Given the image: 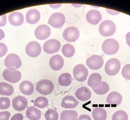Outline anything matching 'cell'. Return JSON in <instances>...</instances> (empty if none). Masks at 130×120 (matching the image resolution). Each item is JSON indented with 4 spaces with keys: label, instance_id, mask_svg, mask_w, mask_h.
<instances>
[{
    "label": "cell",
    "instance_id": "obj_9",
    "mask_svg": "<svg viewBox=\"0 0 130 120\" xmlns=\"http://www.w3.org/2000/svg\"><path fill=\"white\" fill-rule=\"evenodd\" d=\"M4 79L10 83H17L21 79L22 75L19 71L12 69H7L3 73Z\"/></svg>",
    "mask_w": 130,
    "mask_h": 120
},
{
    "label": "cell",
    "instance_id": "obj_12",
    "mask_svg": "<svg viewBox=\"0 0 130 120\" xmlns=\"http://www.w3.org/2000/svg\"><path fill=\"white\" fill-rule=\"evenodd\" d=\"M26 53L31 57L38 56L41 52V47L37 41H31L27 44L26 47Z\"/></svg>",
    "mask_w": 130,
    "mask_h": 120
},
{
    "label": "cell",
    "instance_id": "obj_6",
    "mask_svg": "<svg viewBox=\"0 0 130 120\" xmlns=\"http://www.w3.org/2000/svg\"><path fill=\"white\" fill-rule=\"evenodd\" d=\"M88 70L84 65L79 64L74 67L73 74L74 79L79 82H83L88 76Z\"/></svg>",
    "mask_w": 130,
    "mask_h": 120
},
{
    "label": "cell",
    "instance_id": "obj_37",
    "mask_svg": "<svg viewBox=\"0 0 130 120\" xmlns=\"http://www.w3.org/2000/svg\"><path fill=\"white\" fill-rule=\"evenodd\" d=\"M10 113L8 111H2L0 112V120H8L10 117Z\"/></svg>",
    "mask_w": 130,
    "mask_h": 120
},
{
    "label": "cell",
    "instance_id": "obj_14",
    "mask_svg": "<svg viewBox=\"0 0 130 120\" xmlns=\"http://www.w3.org/2000/svg\"><path fill=\"white\" fill-rule=\"evenodd\" d=\"M28 101L23 96H19L13 99L12 105L13 108L17 111H22L26 108Z\"/></svg>",
    "mask_w": 130,
    "mask_h": 120
},
{
    "label": "cell",
    "instance_id": "obj_13",
    "mask_svg": "<svg viewBox=\"0 0 130 120\" xmlns=\"http://www.w3.org/2000/svg\"><path fill=\"white\" fill-rule=\"evenodd\" d=\"M51 34V28L46 25H42L37 27L34 32V35L39 40H45Z\"/></svg>",
    "mask_w": 130,
    "mask_h": 120
},
{
    "label": "cell",
    "instance_id": "obj_15",
    "mask_svg": "<svg viewBox=\"0 0 130 120\" xmlns=\"http://www.w3.org/2000/svg\"><path fill=\"white\" fill-rule=\"evenodd\" d=\"M86 20L90 24L96 25L102 20V15L99 11L91 9L87 14Z\"/></svg>",
    "mask_w": 130,
    "mask_h": 120
},
{
    "label": "cell",
    "instance_id": "obj_16",
    "mask_svg": "<svg viewBox=\"0 0 130 120\" xmlns=\"http://www.w3.org/2000/svg\"><path fill=\"white\" fill-rule=\"evenodd\" d=\"M49 64L50 67L53 70L59 71L63 67L64 60L61 55L55 54L51 58Z\"/></svg>",
    "mask_w": 130,
    "mask_h": 120
},
{
    "label": "cell",
    "instance_id": "obj_11",
    "mask_svg": "<svg viewBox=\"0 0 130 120\" xmlns=\"http://www.w3.org/2000/svg\"><path fill=\"white\" fill-rule=\"evenodd\" d=\"M61 48V43L58 40L52 39L46 41L43 46V50L48 54H53L58 52Z\"/></svg>",
    "mask_w": 130,
    "mask_h": 120
},
{
    "label": "cell",
    "instance_id": "obj_17",
    "mask_svg": "<svg viewBox=\"0 0 130 120\" xmlns=\"http://www.w3.org/2000/svg\"><path fill=\"white\" fill-rule=\"evenodd\" d=\"M75 97L81 101L89 100L91 97V90L86 87H81L77 89L75 93Z\"/></svg>",
    "mask_w": 130,
    "mask_h": 120
},
{
    "label": "cell",
    "instance_id": "obj_1",
    "mask_svg": "<svg viewBox=\"0 0 130 120\" xmlns=\"http://www.w3.org/2000/svg\"><path fill=\"white\" fill-rule=\"evenodd\" d=\"M116 31V25L111 20L103 21L99 27V33L102 36L109 37L113 35Z\"/></svg>",
    "mask_w": 130,
    "mask_h": 120
},
{
    "label": "cell",
    "instance_id": "obj_35",
    "mask_svg": "<svg viewBox=\"0 0 130 120\" xmlns=\"http://www.w3.org/2000/svg\"><path fill=\"white\" fill-rule=\"evenodd\" d=\"M121 73L124 79L130 80V64H127L124 66Z\"/></svg>",
    "mask_w": 130,
    "mask_h": 120
},
{
    "label": "cell",
    "instance_id": "obj_7",
    "mask_svg": "<svg viewBox=\"0 0 130 120\" xmlns=\"http://www.w3.org/2000/svg\"><path fill=\"white\" fill-rule=\"evenodd\" d=\"M86 63L90 69L96 70L102 67L104 64V60L100 55L94 54L87 58Z\"/></svg>",
    "mask_w": 130,
    "mask_h": 120
},
{
    "label": "cell",
    "instance_id": "obj_29",
    "mask_svg": "<svg viewBox=\"0 0 130 120\" xmlns=\"http://www.w3.org/2000/svg\"><path fill=\"white\" fill-rule=\"evenodd\" d=\"M75 48L71 44H65L62 49V52L65 57H72L75 53Z\"/></svg>",
    "mask_w": 130,
    "mask_h": 120
},
{
    "label": "cell",
    "instance_id": "obj_36",
    "mask_svg": "<svg viewBox=\"0 0 130 120\" xmlns=\"http://www.w3.org/2000/svg\"><path fill=\"white\" fill-rule=\"evenodd\" d=\"M8 49L7 45L3 43H0V57L5 56L7 52Z\"/></svg>",
    "mask_w": 130,
    "mask_h": 120
},
{
    "label": "cell",
    "instance_id": "obj_30",
    "mask_svg": "<svg viewBox=\"0 0 130 120\" xmlns=\"http://www.w3.org/2000/svg\"><path fill=\"white\" fill-rule=\"evenodd\" d=\"M92 89L95 93L100 95H102L107 93L109 91L110 88L107 82L105 81H102L99 86L95 88H92Z\"/></svg>",
    "mask_w": 130,
    "mask_h": 120
},
{
    "label": "cell",
    "instance_id": "obj_20",
    "mask_svg": "<svg viewBox=\"0 0 130 120\" xmlns=\"http://www.w3.org/2000/svg\"><path fill=\"white\" fill-rule=\"evenodd\" d=\"M122 99V96L120 94L116 91H113L108 95L107 98L106 102L109 104L118 106L121 103Z\"/></svg>",
    "mask_w": 130,
    "mask_h": 120
},
{
    "label": "cell",
    "instance_id": "obj_42",
    "mask_svg": "<svg viewBox=\"0 0 130 120\" xmlns=\"http://www.w3.org/2000/svg\"><path fill=\"white\" fill-rule=\"evenodd\" d=\"M126 41L127 45L130 47V32L126 35Z\"/></svg>",
    "mask_w": 130,
    "mask_h": 120
},
{
    "label": "cell",
    "instance_id": "obj_3",
    "mask_svg": "<svg viewBox=\"0 0 130 120\" xmlns=\"http://www.w3.org/2000/svg\"><path fill=\"white\" fill-rule=\"evenodd\" d=\"M35 89L39 93L46 96L51 94L53 92L54 85L51 80H42L37 83Z\"/></svg>",
    "mask_w": 130,
    "mask_h": 120
},
{
    "label": "cell",
    "instance_id": "obj_44",
    "mask_svg": "<svg viewBox=\"0 0 130 120\" xmlns=\"http://www.w3.org/2000/svg\"><path fill=\"white\" fill-rule=\"evenodd\" d=\"M61 5H50L51 7H52V8H58L59 7H60Z\"/></svg>",
    "mask_w": 130,
    "mask_h": 120
},
{
    "label": "cell",
    "instance_id": "obj_2",
    "mask_svg": "<svg viewBox=\"0 0 130 120\" xmlns=\"http://www.w3.org/2000/svg\"><path fill=\"white\" fill-rule=\"evenodd\" d=\"M119 49V44L117 41L112 38L105 40L102 45V50L107 55H113L117 53Z\"/></svg>",
    "mask_w": 130,
    "mask_h": 120
},
{
    "label": "cell",
    "instance_id": "obj_41",
    "mask_svg": "<svg viewBox=\"0 0 130 120\" xmlns=\"http://www.w3.org/2000/svg\"><path fill=\"white\" fill-rule=\"evenodd\" d=\"M106 10L107 11V12L108 13L111 14V15H117V14L120 13L119 12L116 11H113V10L108 9H106Z\"/></svg>",
    "mask_w": 130,
    "mask_h": 120
},
{
    "label": "cell",
    "instance_id": "obj_27",
    "mask_svg": "<svg viewBox=\"0 0 130 120\" xmlns=\"http://www.w3.org/2000/svg\"><path fill=\"white\" fill-rule=\"evenodd\" d=\"M14 90V88L11 85L5 82L0 83V95L10 96L13 94Z\"/></svg>",
    "mask_w": 130,
    "mask_h": 120
},
{
    "label": "cell",
    "instance_id": "obj_34",
    "mask_svg": "<svg viewBox=\"0 0 130 120\" xmlns=\"http://www.w3.org/2000/svg\"><path fill=\"white\" fill-rule=\"evenodd\" d=\"M10 100L7 97L0 98V109L6 110L10 106Z\"/></svg>",
    "mask_w": 130,
    "mask_h": 120
},
{
    "label": "cell",
    "instance_id": "obj_40",
    "mask_svg": "<svg viewBox=\"0 0 130 120\" xmlns=\"http://www.w3.org/2000/svg\"><path fill=\"white\" fill-rule=\"evenodd\" d=\"M77 120H92L91 117L87 114H82L80 115L77 119Z\"/></svg>",
    "mask_w": 130,
    "mask_h": 120
},
{
    "label": "cell",
    "instance_id": "obj_24",
    "mask_svg": "<svg viewBox=\"0 0 130 120\" xmlns=\"http://www.w3.org/2000/svg\"><path fill=\"white\" fill-rule=\"evenodd\" d=\"M102 82V77L99 73H94L90 76L88 80V84L92 88L99 86Z\"/></svg>",
    "mask_w": 130,
    "mask_h": 120
},
{
    "label": "cell",
    "instance_id": "obj_38",
    "mask_svg": "<svg viewBox=\"0 0 130 120\" xmlns=\"http://www.w3.org/2000/svg\"><path fill=\"white\" fill-rule=\"evenodd\" d=\"M7 22V16L6 14L0 16V27L5 26Z\"/></svg>",
    "mask_w": 130,
    "mask_h": 120
},
{
    "label": "cell",
    "instance_id": "obj_22",
    "mask_svg": "<svg viewBox=\"0 0 130 120\" xmlns=\"http://www.w3.org/2000/svg\"><path fill=\"white\" fill-rule=\"evenodd\" d=\"M19 88L22 93L27 96L32 95L34 91V87L32 83L27 80L24 81L20 83Z\"/></svg>",
    "mask_w": 130,
    "mask_h": 120
},
{
    "label": "cell",
    "instance_id": "obj_21",
    "mask_svg": "<svg viewBox=\"0 0 130 120\" xmlns=\"http://www.w3.org/2000/svg\"><path fill=\"white\" fill-rule=\"evenodd\" d=\"M40 13L35 9L29 10L26 14V21L29 24H35L37 23L40 19Z\"/></svg>",
    "mask_w": 130,
    "mask_h": 120
},
{
    "label": "cell",
    "instance_id": "obj_43",
    "mask_svg": "<svg viewBox=\"0 0 130 120\" xmlns=\"http://www.w3.org/2000/svg\"><path fill=\"white\" fill-rule=\"evenodd\" d=\"M5 37V34L4 32L2 29H0V40L4 39Z\"/></svg>",
    "mask_w": 130,
    "mask_h": 120
},
{
    "label": "cell",
    "instance_id": "obj_39",
    "mask_svg": "<svg viewBox=\"0 0 130 120\" xmlns=\"http://www.w3.org/2000/svg\"><path fill=\"white\" fill-rule=\"evenodd\" d=\"M24 116L23 114L21 113H17L11 117L10 120H23Z\"/></svg>",
    "mask_w": 130,
    "mask_h": 120
},
{
    "label": "cell",
    "instance_id": "obj_8",
    "mask_svg": "<svg viewBox=\"0 0 130 120\" xmlns=\"http://www.w3.org/2000/svg\"><path fill=\"white\" fill-rule=\"evenodd\" d=\"M80 32L76 27H70L66 28L63 33V37L69 42H74L78 40Z\"/></svg>",
    "mask_w": 130,
    "mask_h": 120
},
{
    "label": "cell",
    "instance_id": "obj_28",
    "mask_svg": "<svg viewBox=\"0 0 130 120\" xmlns=\"http://www.w3.org/2000/svg\"><path fill=\"white\" fill-rule=\"evenodd\" d=\"M72 82V76L70 73H62L59 77L58 83L61 86H68L71 84Z\"/></svg>",
    "mask_w": 130,
    "mask_h": 120
},
{
    "label": "cell",
    "instance_id": "obj_31",
    "mask_svg": "<svg viewBox=\"0 0 130 120\" xmlns=\"http://www.w3.org/2000/svg\"><path fill=\"white\" fill-rule=\"evenodd\" d=\"M48 101L47 98L43 96L37 98L34 102V106L39 108H44L48 106Z\"/></svg>",
    "mask_w": 130,
    "mask_h": 120
},
{
    "label": "cell",
    "instance_id": "obj_33",
    "mask_svg": "<svg viewBox=\"0 0 130 120\" xmlns=\"http://www.w3.org/2000/svg\"><path fill=\"white\" fill-rule=\"evenodd\" d=\"M45 117L46 120H58L59 114L56 110L50 109L46 111Z\"/></svg>",
    "mask_w": 130,
    "mask_h": 120
},
{
    "label": "cell",
    "instance_id": "obj_32",
    "mask_svg": "<svg viewBox=\"0 0 130 120\" xmlns=\"http://www.w3.org/2000/svg\"><path fill=\"white\" fill-rule=\"evenodd\" d=\"M128 115L123 110H118L113 114L112 120H128Z\"/></svg>",
    "mask_w": 130,
    "mask_h": 120
},
{
    "label": "cell",
    "instance_id": "obj_23",
    "mask_svg": "<svg viewBox=\"0 0 130 120\" xmlns=\"http://www.w3.org/2000/svg\"><path fill=\"white\" fill-rule=\"evenodd\" d=\"M26 115L29 120H39L41 117V112L34 107H28L26 112Z\"/></svg>",
    "mask_w": 130,
    "mask_h": 120
},
{
    "label": "cell",
    "instance_id": "obj_4",
    "mask_svg": "<svg viewBox=\"0 0 130 120\" xmlns=\"http://www.w3.org/2000/svg\"><path fill=\"white\" fill-rule=\"evenodd\" d=\"M121 68V64L117 58H112L107 61L105 64V71L109 76H113L118 73Z\"/></svg>",
    "mask_w": 130,
    "mask_h": 120
},
{
    "label": "cell",
    "instance_id": "obj_5",
    "mask_svg": "<svg viewBox=\"0 0 130 120\" xmlns=\"http://www.w3.org/2000/svg\"><path fill=\"white\" fill-rule=\"evenodd\" d=\"M5 65L7 69L16 70L22 66V61L16 54L10 53L5 58Z\"/></svg>",
    "mask_w": 130,
    "mask_h": 120
},
{
    "label": "cell",
    "instance_id": "obj_10",
    "mask_svg": "<svg viewBox=\"0 0 130 120\" xmlns=\"http://www.w3.org/2000/svg\"><path fill=\"white\" fill-rule=\"evenodd\" d=\"M65 16L61 13H54L50 17L48 24L55 28H60L65 24Z\"/></svg>",
    "mask_w": 130,
    "mask_h": 120
},
{
    "label": "cell",
    "instance_id": "obj_26",
    "mask_svg": "<svg viewBox=\"0 0 130 120\" xmlns=\"http://www.w3.org/2000/svg\"><path fill=\"white\" fill-rule=\"evenodd\" d=\"M77 119L78 113L75 110H64L60 115V120H77Z\"/></svg>",
    "mask_w": 130,
    "mask_h": 120
},
{
    "label": "cell",
    "instance_id": "obj_25",
    "mask_svg": "<svg viewBox=\"0 0 130 120\" xmlns=\"http://www.w3.org/2000/svg\"><path fill=\"white\" fill-rule=\"evenodd\" d=\"M92 116L94 120H106L107 118V113L103 108L95 107L92 111Z\"/></svg>",
    "mask_w": 130,
    "mask_h": 120
},
{
    "label": "cell",
    "instance_id": "obj_18",
    "mask_svg": "<svg viewBox=\"0 0 130 120\" xmlns=\"http://www.w3.org/2000/svg\"><path fill=\"white\" fill-rule=\"evenodd\" d=\"M8 21L10 24L13 26H19L22 25L24 21V15L21 12L16 11L9 14Z\"/></svg>",
    "mask_w": 130,
    "mask_h": 120
},
{
    "label": "cell",
    "instance_id": "obj_19",
    "mask_svg": "<svg viewBox=\"0 0 130 120\" xmlns=\"http://www.w3.org/2000/svg\"><path fill=\"white\" fill-rule=\"evenodd\" d=\"M79 101L74 97L67 96L61 101V107L66 109L75 108L78 106Z\"/></svg>",
    "mask_w": 130,
    "mask_h": 120
}]
</instances>
